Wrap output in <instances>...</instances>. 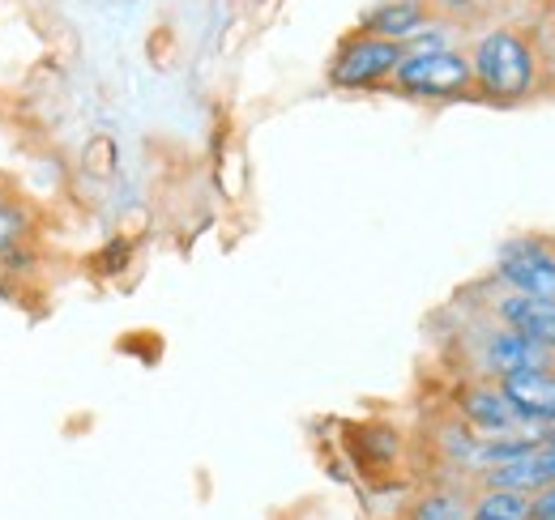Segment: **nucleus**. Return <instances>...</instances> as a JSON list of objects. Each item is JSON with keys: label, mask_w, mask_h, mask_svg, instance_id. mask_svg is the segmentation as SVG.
Here are the masks:
<instances>
[{"label": "nucleus", "mask_w": 555, "mask_h": 520, "mask_svg": "<svg viewBox=\"0 0 555 520\" xmlns=\"http://www.w3.org/2000/svg\"><path fill=\"white\" fill-rule=\"evenodd\" d=\"M470 73H475V99L495 107H517L539 94L543 68L534 39L517 26H491L470 48Z\"/></svg>", "instance_id": "f257e3e1"}, {"label": "nucleus", "mask_w": 555, "mask_h": 520, "mask_svg": "<svg viewBox=\"0 0 555 520\" xmlns=\"http://www.w3.org/2000/svg\"><path fill=\"white\" fill-rule=\"evenodd\" d=\"M389 86H393L398 94H406V99H418V103L475 99L470 56L457 52V48H440V52H406Z\"/></svg>", "instance_id": "f03ea898"}, {"label": "nucleus", "mask_w": 555, "mask_h": 520, "mask_svg": "<svg viewBox=\"0 0 555 520\" xmlns=\"http://www.w3.org/2000/svg\"><path fill=\"white\" fill-rule=\"evenodd\" d=\"M402 56H406V43H393V39H380L367 30H350L338 43L325 77L334 90H380L393 81Z\"/></svg>", "instance_id": "7ed1b4c3"}, {"label": "nucleus", "mask_w": 555, "mask_h": 520, "mask_svg": "<svg viewBox=\"0 0 555 520\" xmlns=\"http://www.w3.org/2000/svg\"><path fill=\"white\" fill-rule=\"evenodd\" d=\"M495 282L513 295L555 299V235H513L495 248Z\"/></svg>", "instance_id": "20e7f679"}, {"label": "nucleus", "mask_w": 555, "mask_h": 520, "mask_svg": "<svg viewBox=\"0 0 555 520\" xmlns=\"http://www.w3.org/2000/svg\"><path fill=\"white\" fill-rule=\"evenodd\" d=\"M453 410H457V422L466 431H475L479 440H500V435L526 431V422L504 401V392H500L495 380H466L462 389L453 392Z\"/></svg>", "instance_id": "39448f33"}, {"label": "nucleus", "mask_w": 555, "mask_h": 520, "mask_svg": "<svg viewBox=\"0 0 555 520\" xmlns=\"http://www.w3.org/2000/svg\"><path fill=\"white\" fill-rule=\"evenodd\" d=\"M491 316H495V325L513 328L530 346L555 354V299H534V295L500 290L495 303H491Z\"/></svg>", "instance_id": "423d86ee"}, {"label": "nucleus", "mask_w": 555, "mask_h": 520, "mask_svg": "<svg viewBox=\"0 0 555 520\" xmlns=\"http://www.w3.org/2000/svg\"><path fill=\"white\" fill-rule=\"evenodd\" d=\"M504 401L517 410V418L526 427H547L555 422V367H526L513 376L495 380Z\"/></svg>", "instance_id": "0eeeda50"}, {"label": "nucleus", "mask_w": 555, "mask_h": 520, "mask_svg": "<svg viewBox=\"0 0 555 520\" xmlns=\"http://www.w3.org/2000/svg\"><path fill=\"white\" fill-rule=\"evenodd\" d=\"M431 22V9L423 0H380L372 4L354 30H367V35H380V39H393V43H411L418 30Z\"/></svg>", "instance_id": "6e6552de"}, {"label": "nucleus", "mask_w": 555, "mask_h": 520, "mask_svg": "<svg viewBox=\"0 0 555 520\" xmlns=\"http://www.w3.org/2000/svg\"><path fill=\"white\" fill-rule=\"evenodd\" d=\"M35 235H39V209L17 193L0 200V260L26 248V244H35Z\"/></svg>", "instance_id": "1a4fd4ad"}, {"label": "nucleus", "mask_w": 555, "mask_h": 520, "mask_svg": "<svg viewBox=\"0 0 555 520\" xmlns=\"http://www.w3.org/2000/svg\"><path fill=\"white\" fill-rule=\"evenodd\" d=\"M406 520H470V491L431 486L406 508Z\"/></svg>", "instance_id": "9d476101"}, {"label": "nucleus", "mask_w": 555, "mask_h": 520, "mask_svg": "<svg viewBox=\"0 0 555 520\" xmlns=\"http://www.w3.org/2000/svg\"><path fill=\"white\" fill-rule=\"evenodd\" d=\"M354 444L367 448V453H354V460H363V465H372V469H389V465L402 460V435H398L393 427H385V422L359 427V431H354Z\"/></svg>", "instance_id": "9b49d317"}, {"label": "nucleus", "mask_w": 555, "mask_h": 520, "mask_svg": "<svg viewBox=\"0 0 555 520\" xmlns=\"http://www.w3.org/2000/svg\"><path fill=\"white\" fill-rule=\"evenodd\" d=\"M530 495L521 491H475L470 495V520H530Z\"/></svg>", "instance_id": "f8f14e48"}, {"label": "nucleus", "mask_w": 555, "mask_h": 520, "mask_svg": "<svg viewBox=\"0 0 555 520\" xmlns=\"http://www.w3.org/2000/svg\"><path fill=\"white\" fill-rule=\"evenodd\" d=\"M530 512H534L530 520H555V482L530 495Z\"/></svg>", "instance_id": "ddd939ff"}, {"label": "nucleus", "mask_w": 555, "mask_h": 520, "mask_svg": "<svg viewBox=\"0 0 555 520\" xmlns=\"http://www.w3.org/2000/svg\"><path fill=\"white\" fill-rule=\"evenodd\" d=\"M427 9H431V17L436 13H466V9H475L479 0H423Z\"/></svg>", "instance_id": "4468645a"}, {"label": "nucleus", "mask_w": 555, "mask_h": 520, "mask_svg": "<svg viewBox=\"0 0 555 520\" xmlns=\"http://www.w3.org/2000/svg\"><path fill=\"white\" fill-rule=\"evenodd\" d=\"M539 435H543V444H552V448H555V422H547V427H539Z\"/></svg>", "instance_id": "2eb2a0df"}, {"label": "nucleus", "mask_w": 555, "mask_h": 520, "mask_svg": "<svg viewBox=\"0 0 555 520\" xmlns=\"http://www.w3.org/2000/svg\"><path fill=\"white\" fill-rule=\"evenodd\" d=\"M9 196H13V188H9L4 180H0V200H9Z\"/></svg>", "instance_id": "dca6fc26"}, {"label": "nucleus", "mask_w": 555, "mask_h": 520, "mask_svg": "<svg viewBox=\"0 0 555 520\" xmlns=\"http://www.w3.org/2000/svg\"><path fill=\"white\" fill-rule=\"evenodd\" d=\"M552 65H555V39H552Z\"/></svg>", "instance_id": "f3484780"}]
</instances>
